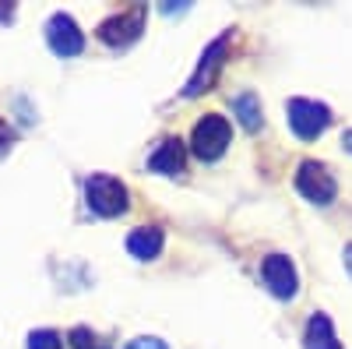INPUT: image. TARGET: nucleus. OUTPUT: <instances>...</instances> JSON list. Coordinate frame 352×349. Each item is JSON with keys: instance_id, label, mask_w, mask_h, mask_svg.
I'll use <instances>...</instances> for the list:
<instances>
[{"instance_id": "obj_1", "label": "nucleus", "mask_w": 352, "mask_h": 349, "mask_svg": "<svg viewBox=\"0 0 352 349\" xmlns=\"http://www.w3.org/2000/svg\"><path fill=\"white\" fill-rule=\"evenodd\" d=\"M232 141V127L222 113H204L201 120L194 124V134H190V152L201 159V162H215L226 156Z\"/></svg>"}, {"instance_id": "obj_2", "label": "nucleus", "mask_w": 352, "mask_h": 349, "mask_svg": "<svg viewBox=\"0 0 352 349\" xmlns=\"http://www.w3.org/2000/svg\"><path fill=\"white\" fill-rule=\"evenodd\" d=\"M85 201L88 209L102 219H113V215H124L127 212V187L113 177V173H92L85 180Z\"/></svg>"}, {"instance_id": "obj_3", "label": "nucleus", "mask_w": 352, "mask_h": 349, "mask_svg": "<svg viewBox=\"0 0 352 349\" xmlns=\"http://www.w3.org/2000/svg\"><path fill=\"white\" fill-rule=\"evenodd\" d=\"M144 18H148V4H134V8H127V11H120V14L106 18V21L99 25V39H102L106 46H113V50H127V46H134V43L141 39Z\"/></svg>"}, {"instance_id": "obj_4", "label": "nucleus", "mask_w": 352, "mask_h": 349, "mask_svg": "<svg viewBox=\"0 0 352 349\" xmlns=\"http://www.w3.org/2000/svg\"><path fill=\"white\" fill-rule=\"evenodd\" d=\"M285 113H289L292 134H296L300 141H314L331 127V109L324 103H317V99H289Z\"/></svg>"}, {"instance_id": "obj_5", "label": "nucleus", "mask_w": 352, "mask_h": 349, "mask_svg": "<svg viewBox=\"0 0 352 349\" xmlns=\"http://www.w3.org/2000/svg\"><path fill=\"white\" fill-rule=\"evenodd\" d=\"M296 191L310 201V205H331L335 194H338V180H335V173L324 166V162H317V159H307L300 162L296 169Z\"/></svg>"}, {"instance_id": "obj_6", "label": "nucleus", "mask_w": 352, "mask_h": 349, "mask_svg": "<svg viewBox=\"0 0 352 349\" xmlns=\"http://www.w3.org/2000/svg\"><path fill=\"white\" fill-rule=\"evenodd\" d=\"M229 43H232V32H222L215 43L204 46V53H201V64H197V71L190 74L187 89H184V96H187V99H194V96H201V92H208V89H212V81H215V78H219V71L226 67Z\"/></svg>"}, {"instance_id": "obj_7", "label": "nucleus", "mask_w": 352, "mask_h": 349, "mask_svg": "<svg viewBox=\"0 0 352 349\" xmlns=\"http://www.w3.org/2000/svg\"><path fill=\"white\" fill-rule=\"evenodd\" d=\"M261 282L278 300H292L300 293V272L292 265V257H285V254H268L261 261Z\"/></svg>"}, {"instance_id": "obj_8", "label": "nucleus", "mask_w": 352, "mask_h": 349, "mask_svg": "<svg viewBox=\"0 0 352 349\" xmlns=\"http://www.w3.org/2000/svg\"><path fill=\"white\" fill-rule=\"evenodd\" d=\"M46 43H50V50L56 53V56H78L81 50H85V32L78 28V21L71 18V14H64V11H56L50 21H46Z\"/></svg>"}, {"instance_id": "obj_9", "label": "nucleus", "mask_w": 352, "mask_h": 349, "mask_svg": "<svg viewBox=\"0 0 352 349\" xmlns=\"http://www.w3.org/2000/svg\"><path fill=\"white\" fill-rule=\"evenodd\" d=\"M148 169L159 177H180L187 169V145L180 138H162L148 156Z\"/></svg>"}, {"instance_id": "obj_10", "label": "nucleus", "mask_w": 352, "mask_h": 349, "mask_svg": "<svg viewBox=\"0 0 352 349\" xmlns=\"http://www.w3.org/2000/svg\"><path fill=\"white\" fill-rule=\"evenodd\" d=\"M162 247H166V233L159 226H138L127 237V251L138 261H155L162 254Z\"/></svg>"}, {"instance_id": "obj_11", "label": "nucleus", "mask_w": 352, "mask_h": 349, "mask_svg": "<svg viewBox=\"0 0 352 349\" xmlns=\"http://www.w3.org/2000/svg\"><path fill=\"white\" fill-rule=\"evenodd\" d=\"M303 349H342L338 335H335V325L328 314H314L307 321V332H303Z\"/></svg>"}, {"instance_id": "obj_12", "label": "nucleus", "mask_w": 352, "mask_h": 349, "mask_svg": "<svg viewBox=\"0 0 352 349\" xmlns=\"http://www.w3.org/2000/svg\"><path fill=\"white\" fill-rule=\"evenodd\" d=\"M232 113H236V120L247 131H257L261 127V99L254 92H240L236 99H232Z\"/></svg>"}, {"instance_id": "obj_13", "label": "nucleus", "mask_w": 352, "mask_h": 349, "mask_svg": "<svg viewBox=\"0 0 352 349\" xmlns=\"http://www.w3.org/2000/svg\"><path fill=\"white\" fill-rule=\"evenodd\" d=\"M28 349H64V339L53 328H39V332L28 335Z\"/></svg>"}, {"instance_id": "obj_14", "label": "nucleus", "mask_w": 352, "mask_h": 349, "mask_svg": "<svg viewBox=\"0 0 352 349\" xmlns=\"http://www.w3.org/2000/svg\"><path fill=\"white\" fill-rule=\"evenodd\" d=\"M71 346H74V349H109L96 332H88V328H74V332H71Z\"/></svg>"}, {"instance_id": "obj_15", "label": "nucleus", "mask_w": 352, "mask_h": 349, "mask_svg": "<svg viewBox=\"0 0 352 349\" xmlns=\"http://www.w3.org/2000/svg\"><path fill=\"white\" fill-rule=\"evenodd\" d=\"M124 349H169L162 339H155V335H141V339H131Z\"/></svg>"}, {"instance_id": "obj_16", "label": "nucleus", "mask_w": 352, "mask_h": 349, "mask_svg": "<svg viewBox=\"0 0 352 349\" xmlns=\"http://www.w3.org/2000/svg\"><path fill=\"white\" fill-rule=\"evenodd\" d=\"M11 145H14V127L8 120H0V156H4Z\"/></svg>"}, {"instance_id": "obj_17", "label": "nucleus", "mask_w": 352, "mask_h": 349, "mask_svg": "<svg viewBox=\"0 0 352 349\" xmlns=\"http://www.w3.org/2000/svg\"><path fill=\"white\" fill-rule=\"evenodd\" d=\"M14 18V4H0V21H11Z\"/></svg>"}, {"instance_id": "obj_18", "label": "nucleus", "mask_w": 352, "mask_h": 349, "mask_svg": "<svg viewBox=\"0 0 352 349\" xmlns=\"http://www.w3.org/2000/svg\"><path fill=\"white\" fill-rule=\"evenodd\" d=\"M342 257H345V272L352 275V244H345V254Z\"/></svg>"}, {"instance_id": "obj_19", "label": "nucleus", "mask_w": 352, "mask_h": 349, "mask_svg": "<svg viewBox=\"0 0 352 349\" xmlns=\"http://www.w3.org/2000/svg\"><path fill=\"white\" fill-rule=\"evenodd\" d=\"M342 149H345V152H352V131H345V134H342Z\"/></svg>"}]
</instances>
